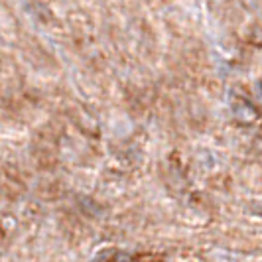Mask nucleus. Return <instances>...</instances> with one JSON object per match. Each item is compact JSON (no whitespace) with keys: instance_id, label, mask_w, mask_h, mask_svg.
Segmentation results:
<instances>
[{"instance_id":"obj_1","label":"nucleus","mask_w":262,"mask_h":262,"mask_svg":"<svg viewBox=\"0 0 262 262\" xmlns=\"http://www.w3.org/2000/svg\"><path fill=\"white\" fill-rule=\"evenodd\" d=\"M233 115H235V118L238 120V122L249 124V122H252V120L256 118V111H254V108H252L247 101L236 99L235 105H233Z\"/></svg>"}]
</instances>
